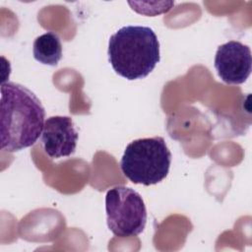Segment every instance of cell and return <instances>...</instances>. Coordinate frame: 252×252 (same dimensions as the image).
<instances>
[{
	"label": "cell",
	"instance_id": "6da1fadb",
	"mask_svg": "<svg viewBox=\"0 0 252 252\" xmlns=\"http://www.w3.org/2000/svg\"><path fill=\"white\" fill-rule=\"evenodd\" d=\"M45 110L26 87L7 82L1 85L0 147L9 153L35 144L42 133Z\"/></svg>",
	"mask_w": 252,
	"mask_h": 252
},
{
	"label": "cell",
	"instance_id": "7a4b0ae2",
	"mask_svg": "<svg viewBox=\"0 0 252 252\" xmlns=\"http://www.w3.org/2000/svg\"><path fill=\"white\" fill-rule=\"evenodd\" d=\"M107 54L118 75L129 81L143 79L159 62V42L149 27L125 26L110 36Z\"/></svg>",
	"mask_w": 252,
	"mask_h": 252
},
{
	"label": "cell",
	"instance_id": "3957f363",
	"mask_svg": "<svg viewBox=\"0 0 252 252\" xmlns=\"http://www.w3.org/2000/svg\"><path fill=\"white\" fill-rule=\"evenodd\" d=\"M171 153L162 137L134 140L127 145L120 168L134 184L145 186L162 181L169 172Z\"/></svg>",
	"mask_w": 252,
	"mask_h": 252
},
{
	"label": "cell",
	"instance_id": "277c9868",
	"mask_svg": "<svg viewBox=\"0 0 252 252\" xmlns=\"http://www.w3.org/2000/svg\"><path fill=\"white\" fill-rule=\"evenodd\" d=\"M106 222L118 237L137 236L147 223V209L142 196L132 188L115 186L105 195Z\"/></svg>",
	"mask_w": 252,
	"mask_h": 252
},
{
	"label": "cell",
	"instance_id": "5b68a950",
	"mask_svg": "<svg viewBox=\"0 0 252 252\" xmlns=\"http://www.w3.org/2000/svg\"><path fill=\"white\" fill-rule=\"evenodd\" d=\"M250 48L240 41L230 40L220 45L215 56V68L222 82L229 85L244 83L251 73Z\"/></svg>",
	"mask_w": 252,
	"mask_h": 252
},
{
	"label": "cell",
	"instance_id": "8992f818",
	"mask_svg": "<svg viewBox=\"0 0 252 252\" xmlns=\"http://www.w3.org/2000/svg\"><path fill=\"white\" fill-rule=\"evenodd\" d=\"M78 132L68 116L48 117L43 125L41 143L45 154L51 158L70 157L76 151Z\"/></svg>",
	"mask_w": 252,
	"mask_h": 252
},
{
	"label": "cell",
	"instance_id": "52a82bcc",
	"mask_svg": "<svg viewBox=\"0 0 252 252\" xmlns=\"http://www.w3.org/2000/svg\"><path fill=\"white\" fill-rule=\"evenodd\" d=\"M32 53L39 63L56 66L62 58V44L59 36L52 32L37 36L33 41Z\"/></svg>",
	"mask_w": 252,
	"mask_h": 252
}]
</instances>
